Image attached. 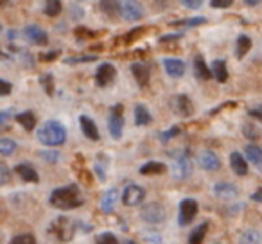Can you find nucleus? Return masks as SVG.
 I'll return each mask as SVG.
<instances>
[{
  "mask_svg": "<svg viewBox=\"0 0 262 244\" xmlns=\"http://www.w3.org/2000/svg\"><path fill=\"white\" fill-rule=\"evenodd\" d=\"M51 205L56 208H61V210H70V208H76L83 205V197L81 192L76 185H67L61 189H56L51 194Z\"/></svg>",
  "mask_w": 262,
  "mask_h": 244,
  "instance_id": "obj_1",
  "label": "nucleus"
},
{
  "mask_svg": "<svg viewBox=\"0 0 262 244\" xmlns=\"http://www.w3.org/2000/svg\"><path fill=\"white\" fill-rule=\"evenodd\" d=\"M38 140L43 146H61L67 140V129L59 120H47L43 122L40 129H38Z\"/></svg>",
  "mask_w": 262,
  "mask_h": 244,
  "instance_id": "obj_2",
  "label": "nucleus"
},
{
  "mask_svg": "<svg viewBox=\"0 0 262 244\" xmlns=\"http://www.w3.org/2000/svg\"><path fill=\"white\" fill-rule=\"evenodd\" d=\"M192 174V160L185 151H180L172 160V176L176 180H187Z\"/></svg>",
  "mask_w": 262,
  "mask_h": 244,
  "instance_id": "obj_3",
  "label": "nucleus"
},
{
  "mask_svg": "<svg viewBox=\"0 0 262 244\" xmlns=\"http://www.w3.org/2000/svg\"><path fill=\"white\" fill-rule=\"evenodd\" d=\"M51 233L56 237V239H59V240H70L74 237V223L70 221L69 217H58L54 223L51 225Z\"/></svg>",
  "mask_w": 262,
  "mask_h": 244,
  "instance_id": "obj_4",
  "label": "nucleus"
},
{
  "mask_svg": "<svg viewBox=\"0 0 262 244\" xmlns=\"http://www.w3.org/2000/svg\"><path fill=\"white\" fill-rule=\"evenodd\" d=\"M124 108L122 104H117L112 108L110 112V119H108V129H110V135L113 139H120L122 137V129H124Z\"/></svg>",
  "mask_w": 262,
  "mask_h": 244,
  "instance_id": "obj_5",
  "label": "nucleus"
},
{
  "mask_svg": "<svg viewBox=\"0 0 262 244\" xmlns=\"http://www.w3.org/2000/svg\"><path fill=\"white\" fill-rule=\"evenodd\" d=\"M146 197V190L142 189L140 185H135L131 183L127 185L126 189L122 190V203L126 207H135V205H140Z\"/></svg>",
  "mask_w": 262,
  "mask_h": 244,
  "instance_id": "obj_6",
  "label": "nucleus"
},
{
  "mask_svg": "<svg viewBox=\"0 0 262 244\" xmlns=\"http://www.w3.org/2000/svg\"><path fill=\"white\" fill-rule=\"evenodd\" d=\"M140 215H142V219L147 223H162L167 217V212H165V208L162 207L160 203H147L146 207L142 208Z\"/></svg>",
  "mask_w": 262,
  "mask_h": 244,
  "instance_id": "obj_7",
  "label": "nucleus"
},
{
  "mask_svg": "<svg viewBox=\"0 0 262 244\" xmlns=\"http://www.w3.org/2000/svg\"><path fill=\"white\" fill-rule=\"evenodd\" d=\"M198 214V201L196 199H183L180 203V215H178V223L182 226L189 225L194 221Z\"/></svg>",
  "mask_w": 262,
  "mask_h": 244,
  "instance_id": "obj_8",
  "label": "nucleus"
},
{
  "mask_svg": "<svg viewBox=\"0 0 262 244\" xmlns=\"http://www.w3.org/2000/svg\"><path fill=\"white\" fill-rule=\"evenodd\" d=\"M115 76H117V70L113 65H110V63H102L101 66L97 69V72H95V83H97V86H110V84L115 81Z\"/></svg>",
  "mask_w": 262,
  "mask_h": 244,
  "instance_id": "obj_9",
  "label": "nucleus"
},
{
  "mask_svg": "<svg viewBox=\"0 0 262 244\" xmlns=\"http://www.w3.org/2000/svg\"><path fill=\"white\" fill-rule=\"evenodd\" d=\"M24 36L29 43H34V45H47L49 38L45 34V31L41 29L40 26H27L24 29Z\"/></svg>",
  "mask_w": 262,
  "mask_h": 244,
  "instance_id": "obj_10",
  "label": "nucleus"
},
{
  "mask_svg": "<svg viewBox=\"0 0 262 244\" xmlns=\"http://www.w3.org/2000/svg\"><path fill=\"white\" fill-rule=\"evenodd\" d=\"M120 15L124 20L135 22V20L142 18V6L139 2H120Z\"/></svg>",
  "mask_w": 262,
  "mask_h": 244,
  "instance_id": "obj_11",
  "label": "nucleus"
},
{
  "mask_svg": "<svg viewBox=\"0 0 262 244\" xmlns=\"http://www.w3.org/2000/svg\"><path fill=\"white\" fill-rule=\"evenodd\" d=\"M198 162H200V165L205 171H217L221 167V160H219V157L214 151H201L198 154Z\"/></svg>",
  "mask_w": 262,
  "mask_h": 244,
  "instance_id": "obj_12",
  "label": "nucleus"
},
{
  "mask_svg": "<svg viewBox=\"0 0 262 244\" xmlns=\"http://www.w3.org/2000/svg\"><path fill=\"white\" fill-rule=\"evenodd\" d=\"M172 109H174L178 115L189 117V115H192L194 106H192V101H190L187 95L180 94V95H176V97L172 99Z\"/></svg>",
  "mask_w": 262,
  "mask_h": 244,
  "instance_id": "obj_13",
  "label": "nucleus"
},
{
  "mask_svg": "<svg viewBox=\"0 0 262 244\" xmlns=\"http://www.w3.org/2000/svg\"><path fill=\"white\" fill-rule=\"evenodd\" d=\"M131 72L135 76V81L139 83L140 88H146L149 84V70L144 63H133L131 65Z\"/></svg>",
  "mask_w": 262,
  "mask_h": 244,
  "instance_id": "obj_14",
  "label": "nucleus"
},
{
  "mask_svg": "<svg viewBox=\"0 0 262 244\" xmlns=\"http://www.w3.org/2000/svg\"><path fill=\"white\" fill-rule=\"evenodd\" d=\"M164 66H165V72L172 77H182L185 74V63L182 59H176V58H167L164 59Z\"/></svg>",
  "mask_w": 262,
  "mask_h": 244,
  "instance_id": "obj_15",
  "label": "nucleus"
},
{
  "mask_svg": "<svg viewBox=\"0 0 262 244\" xmlns=\"http://www.w3.org/2000/svg\"><path fill=\"white\" fill-rule=\"evenodd\" d=\"M214 194L217 197H221V199H233V197H237V194H239V190H237V187L233 185V183H217V185L214 187Z\"/></svg>",
  "mask_w": 262,
  "mask_h": 244,
  "instance_id": "obj_16",
  "label": "nucleus"
},
{
  "mask_svg": "<svg viewBox=\"0 0 262 244\" xmlns=\"http://www.w3.org/2000/svg\"><path fill=\"white\" fill-rule=\"evenodd\" d=\"M117 199H119L117 189H108L101 197V210L104 212V214L113 212V208H115V205H117Z\"/></svg>",
  "mask_w": 262,
  "mask_h": 244,
  "instance_id": "obj_17",
  "label": "nucleus"
},
{
  "mask_svg": "<svg viewBox=\"0 0 262 244\" xmlns=\"http://www.w3.org/2000/svg\"><path fill=\"white\" fill-rule=\"evenodd\" d=\"M230 167L237 176H246L248 174V164L246 158L241 153H232L230 154Z\"/></svg>",
  "mask_w": 262,
  "mask_h": 244,
  "instance_id": "obj_18",
  "label": "nucleus"
},
{
  "mask_svg": "<svg viewBox=\"0 0 262 244\" xmlns=\"http://www.w3.org/2000/svg\"><path fill=\"white\" fill-rule=\"evenodd\" d=\"M79 122H81V129H83V133L88 137V139H90V140H99V129H97V126H95V122L90 119V117L81 115Z\"/></svg>",
  "mask_w": 262,
  "mask_h": 244,
  "instance_id": "obj_19",
  "label": "nucleus"
},
{
  "mask_svg": "<svg viewBox=\"0 0 262 244\" xmlns=\"http://www.w3.org/2000/svg\"><path fill=\"white\" fill-rule=\"evenodd\" d=\"M15 172L20 176V178L24 180V182H33V183H36L38 180H40V176H38L36 169L31 167L29 164H20V165H16Z\"/></svg>",
  "mask_w": 262,
  "mask_h": 244,
  "instance_id": "obj_20",
  "label": "nucleus"
},
{
  "mask_svg": "<svg viewBox=\"0 0 262 244\" xmlns=\"http://www.w3.org/2000/svg\"><path fill=\"white\" fill-rule=\"evenodd\" d=\"M165 171H167V167L162 162H147L146 165L140 167V174L144 176H158V174H164Z\"/></svg>",
  "mask_w": 262,
  "mask_h": 244,
  "instance_id": "obj_21",
  "label": "nucleus"
},
{
  "mask_svg": "<svg viewBox=\"0 0 262 244\" xmlns=\"http://www.w3.org/2000/svg\"><path fill=\"white\" fill-rule=\"evenodd\" d=\"M16 122H18L26 131H33L34 126H36V117H34L33 112H22L16 115Z\"/></svg>",
  "mask_w": 262,
  "mask_h": 244,
  "instance_id": "obj_22",
  "label": "nucleus"
},
{
  "mask_svg": "<svg viewBox=\"0 0 262 244\" xmlns=\"http://www.w3.org/2000/svg\"><path fill=\"white\" fill-rule=\"evenodd\" d=\"M212 76L219 81V83H225L228 79V69H226L225 59H215L214 65H212Z\"/></svg>",
  "mask_w": 262,
  "mask_h": 244,
  "instance_id": "obj_23",
  "label": "nucleus"
},
{
  "mask_svg": "<svg viewBox=\"0 0 262 244\" xmlns=\"http://www.w3.org/2000/svg\"><path fill=\"white\" fill-rule=\"evenodd\" d=\"M244 151H246V158H248V160L253 162L257 169H260L262 167V147L250 144V146L244 147Z\"/></svg>",
  "mask_w": 262,
  "mask_h": 244,
  "instance_id": "obj_24",
  "label": "nucleus"
},
{
  "mask_svg": "<svg viewBox=\"0 0 262 244\" xmlns=\"http://www.w3.org/2000/svg\"><path fill=\"white\" fill-rule=\"evenodd\" d=\"M135 122L139 126H147V124H151V113H149V109L146 108L144 104H137L135 106Z\"/></svg>",
  "mask_w": 262,
  "mask_h": 244,
  "instance_id": "obj_25",
  "label": "nucleus"
},
{
  "mask_svg": "<svg viewBox=\"0 0 262 244\" xmlns=\"http://www.w3.org/2000/svg\"><path fill=\"white\" fill-rule=\"evenodd\" d=\"M194 70H196V76L200 77V79H210L212 72L208 70V66L205 65V59L201 54H198L196 58H194Z\"/></svg>",
  "mask_w": 262,
  "mask_h": 244,
  "instance_id": "obj_26",
  "label": "nucleus"
},
{
  "mask_svg": "<svg viewBox=\"0 0 262 244\" xmlns=\"http://www.w3.org/2000/svg\"><path fill=\"white\" fill-rule=\"evenodd\" d=\"M207 230H208V223H201L200 226H196L192 230V233L189 235V244H203Z\"/></svg>",
  "mask_w": 262,
  "mask_h": 244,
  "instance_id": "obj_27",
  "label": "nucleus"
},
{
  "mask_svg": "<svg viewBox=\"0 0 262 244\" xmlns=\"http://www.w3.org/2000/svg\"><path fill=\"white\" fill-rule=\"evenodd\" d=\"M251 49V38L248 36H239L237 38V49H235V56L237 58H244L246 52Z\"/></svg>",
  "mask_w": 262,
  "mask_h": 244,
  "instance_id": "obj_28",
  "label": "nucleus"
},
{
  "mask_svg": "<svg viewBox=\"0 0 262 244\" xmlns=\"http://www.w3.org/2000/svg\"><path fill=\"white\" fill-rule=\"evenodd\" d=\"M239 244H260V233L257 230H246L241 235Z\"/></svg>",
  "mask_w": 262,
  "mask_h": 244,
  "instance_id": "obj_29",
  "label": "nucleus"
},
{
  "mask_svg": "<svg viewBox=\"0 0 262 244\" xmlns=\"http://www.w3.org/2000/svg\"><path fill=\"white\" fill-rule=\"evenodd\" d=\"M16 142L11 139H0V154L2 157H9V154H13L16 151Z\"/></svg>",
  "mask_w": 262,
  "mask_h": 244,
  "instance_id": "obj_30",
  "label": "nucleus"
},
{
  "mask_svg": "<svg viewBox=\"0 0 262 244\" xmlns=\"http://www.w3.org/2000/svg\"><path fill=\"white\" fill-rule=\"evenodd\" d=\"M59 13H61V2L59 0H49V2H45V15L54 18Z\"/></svg>",
  "mask_w": 262,
  "mask_h": 244,
  "instance_id": "obj_31",
  "label": "nucleus"
},
{
  "mask_svg": "<svg viewBox=\"0 0 262 244\" xmlns=\"http://www.w3.org/2000/svg\"><path fill=\"white\" fill-rule=\"evenodd\" d=\"M40 83L43 90L47 92V95H54V77H52V74H43L40 77Z\"/></svg>",
  "mask_w": 262,
  "mask_h": 244,
  "instance_id": "obj_32",
  "label": "nucleus"
},
{
  "mask_svg": "<svg viewBox=\"0 0 262 244\" xmlns=\"http://www.w3.org/2000/svg\"><path fill=\"white\" fill-rule=\"evenodd\" d=\"M11 244H36V239L31 233H20V235L13 237Z\"/></svg>",
  "mask_w": 262,
  "mask_h": 244,
  "instance_id": "obj_33",
  "label": "nucleus"
},
{
  "mask_svg": "<svg viewBox=\"0 0 262 244\" xmlns=\"http://www.w3.org/2000/svg\"><path fill=\"white\" fill-rule=\"evenodd\" d=\"M95 242L97 244H117V237L113 235L112 232H104V233H101V235H97Z\"/></svg>",
  "mask_w": 262,
  "mask_h": 244,
  "instance_id": "obj_34",
  "label": "nucleus"
},
{
  "mask_svg": "<svg viewBox=\"0 0 262 244\" xmlns=\"http://www.w3.org/2000/svg\"><path fill=\"white\" fill-rule=\"evenodd\" d=\"M205 22H207V18H201V16H198V18H190V20H182V22H174L172 26L194 27V26H200V24H205Z\"/></svg>",
  "mask_w": 262,
  "mask_h": 244,
  "instance_id": "obj_35",
  "label": "nucleus"
},
{
  "mask_svg": "<svg viewBox=\"0 0 262 244\" xmlns=\"http://www.w3.org/2000/svg\"><path fill=\"white\" fill-rule=\"evenodd\" d=\"M11 180V172H9V167L6 164L0 162V185H6V183Z\"/></svg>",
  "mask_w": 262,
  "mask_h": 244,
  "instance_id": "obj_36",
  "label": "nucleus"
},
{
  "mask_svg": "<svg viewBox=\"0 0 262 244\" xmlns=\"http://www.w3.org/2000/svg\"><path fill=\"white\" fill-rule=\"evenodd\" d=\"M101 9L113 15V11H120V6H117V2H101Z\"/></svg>",
  "mask_w": 262,
  "mask_h": 244,
  "instance_id": "obj_37",
  "label": "nucleus"
},
{
  "mask_svg": "<svg viewBox=\"0 0 262 244\" xmlns=\"http://www.w3.org/2000/svg\"><path fill=\"white\" fill-rule=\"evenodd\" d=\"M86 61H95V56H79V58H69L67 63L74 65V63H86Z\"/></svg>",
  "mask_w": 262,
  "mask_h": 244,
  "instance_id": "obj_38",
  "label": "nucleus"
},
{
  "mask_svg": "<svg viewBox=\"0 0 262 244\" xmlns=\"http://www.w3.org/2000/svg\"><path fill=\"white\" fill-rule=\"evenodd\" d=\"M13 90V84L8 83V81L0 79V95H9Z\"/></svg>",
  "mask_w": 262,
  "mask_h": 244,
  "instance_id": "obj_39",
  "label": "nucleus"
},
{
  "mask_svg": "<svg viewBox=\"0 0 262 244\" xmlns=\"http://www.w3.org/2000/svg\"><path fill=\"white\" fill-rule=\"evenodd\" d=\"M178 133H180V128H178V126H174V128H171L169 131H165V135H160V140H162V142H167L169 139L176 137Z\"/></svg>",
  "mask_w": 262,
  "mask_h": 244,
  "instance_id": "obj_40",
  "label": "nucleus"
},
{
  "mask_svg": "<svg viewBox=\"0 0 262 244\" xmlns=\"http://www.w3.org/2000/svg\"><path fill=\"white\" fill-rule=\"evenodd\" d=\"M41 158H45L47 162H51V164H56V162L59 160V154L58 153H49V151H45V153H40Z\"/></svg>",
  "mask_w": 262,
  "mask_h": 244,
  "instance_id": "obj_41",
  "label": "nucleus"
},
{
  "mask_svg": "<svg viewBox=\"0 0 262 244\" xmlns=\"http://www.w3.org/2000/svg\"><path fill=\"white\" fill-rule=\"evenodd\" d=\"M182 4L185 6V8H189V9H200L203 2H201V0H183Z\"/></svg>",
  "mask_w": 262,
  "mask_h": 244,
  "instance_id": "obj_42",
  "label": "nucleus"
},
{
  "mask_svg": "<svg viewBox=\"0 0 262 244\" xmlns=\"http://www.w3.org/2000/svg\"><path fill=\"white\" fill-rule=\"evenodd\" d=\"M142 33H144L142 27H137V29L129 31V34H127V36H126V41H133V40H137V38H139Z\"/></svg>",
  "mask_w": 262,
  "mask_h": 244,
  "instance_id": "obj_43",
  "label": "nucleus"
},
{
  "mask_svg": "<svg viewBox=\"0 0 262 244\" xmlns=\"http://www.w3.org/2000/svg\"><path fill=\"white\" fill-rule=\"evenodd\" d=\"M76 34L79 38H92V36H95L97 33H94V31H88V29H84V27H79V29H76Z\"/></svg>",
  "mask_w": 262,
  "mask_h": 244,
  "instance_id": "obj_44",
  "label": "nucleus"
},
{
  "mask_svg": "<svg viewBox=\"0 0 262 244\" xmlns=\"http://www.w3.org/2000/svg\"><path fill=\"white\" fill-rule=\"evenodd\" d=\"M210 6L212 8H228L232 6V0H212Z\"/></svg>",
  "mask_w": 262,
  "mask_h": 244,
  "instance_id": "obj_45",
  "label": "nucleus"
},
{
  "mask_svg": "<svg viewBox=\"0 0 262 244\" xmlns=\"http://www.w3.org/2000/svg\"><path fill=\"white\" fill-rule=\"evenodd\" d=\"M58 56H59V51H52V52H47V54H41L40 59L41 61H54Z\"/></svg>",
  "mask_w": 262,
  "mask_h": 244,
  "instance_id": "obj_46",
  "label": "nucleus"
},
{
  "mask_svg": "<svg viewBox=\"0 0 262 244\" xmlns=\"http://www.w3.org/2000/svg\"><path fill=\"white\" fill-rule=\"evenodd\" d=\"M9 119H11V112H9V109L0 112V124H8Z\"/></svg>",
  "mask_w": 262,
  "mask_h": 244,
  "instance_id": "obj_47",
  "label": "nucleus"
},
{
  "mask_svg": "<svg viewBox=\"0 0 262 244\" xmlns=\"http://www.w3.org/2000/svg\"><path fill=\"white\" fill-rule=\"evenodd\" d=\"M244 135L250 137V139H255V137H257V133H255V129L251 128V126H244Z\"/></svg>",
  "mask_w": 262,
  "mask_h": 244,
  "instance_id": "obj_48",
  "label": "nucleus"
},
{
  "mask_svg": "<svg viewBox=\"0 0 262 244\" xmlns=\"http://www.w3.org/2000/svg\"><path fill=\"white\" fill-rule=\"evenodd\" d=\"M180 38H182V34H171V36L160 38V41H174V40H180Z\"/></svg>",
  "mask_w": 262,
  "mask_h": 244,
  "instance_id": "obj_49",
  "label": "nucleus"
},
{
  "mask_svg": "<svg viewBox=\"0 0 262 244\" xmlns=\"http://www.w3.org/2000/svg\"><path fill=\"white\" fill-rule=\"evenodd\" d=\"M251 199L257 201V203H262V189H258L255 194H251Z\"/></svg>",
  "mask_w": 262,
  "mask_h": 244,
  "instance_id": "obj_50",
  "label": "nucleus"
},
{
  "mask_svg": "<svg viewBox=\"0 0 262 244\" xmlns=\"http://www.w3.org/2000/svg\"><path fill=\"white\" fill-rule=\"evenodd\" d=\"M250 115L251 117H257V119H262V106H260V108L250 109Z\"/></svg>",
  "mask_w": 262,
  "mask_h": 244,
  "instance_id": "obj_51",
  "label": "nucleus"
},
{
  "mask_svg": "<svg viewBox=\"0 0 262 244\" xmlns=\"http://www.w3.org/2000/svg\"><path fill=\"white\" fill-rule=\"evenodd\" d=\"M244 4H248V6H257L258 2H257V0H248V2H244Z\"/></svg>",
  "mask_w": 262,
  "mask_h": 244,
  "instance_id": "obj_52",
  "label": "nucleus"
},
{
  "mask_svg": "<svg viewBox=\"0 0 262 244\" xmlns=\"http://www.w3.org/2000/svg\"><path fill=\"white\" fill-rule=\"evenodd\" d=\"M126 244H137V242H133V240H127V242Z\"/></svg>",
  "mask_w": 262,
  "mask_h": 244,
  "instance_id": "obj_53",
  "label": "nucleus"
},
{
  "mask_svg": "<svg viewBox=\"0 0 262 244\" xmlns=\"http://www.w3.org/2000/svg\"><path fill=\"white\" fill-rule=\"evenodd\" d=\"M258 171H260V172H262V167H260V169H258Z\"/></svg>",
  "mask_w": 262,
  "mask_h": 244,
  "instance_id": "obj_54",
  "label": "nucleus"
}]
</instances>
